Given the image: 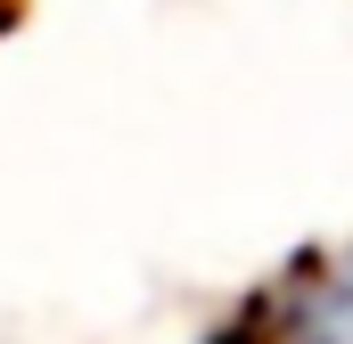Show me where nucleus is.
<instances>
[{
  "instance_id": "1",
  "label": "nucleus",
  "mask_w": 353,
  "mask_h": 344,
  "mask_svg": "<svg viewBox=\"0 0 353 344\" xmlns=\"http://www.w3.org/2000/svg\"><path fill=\"white\" fill-rule=\"evenodd\" d=\"M263 344H353V246L304 255L263 303H255Z\"/></svg>"
},
{
  "instance_id": "2",
  "label": "nucleus",
  "mask_w": 353,
  "mask_h": 344,
  "mask_svg": "<svg viewBox=\"0 0 353 344\" xmlns=\"http://www.w3.org/2000/svg\"><path fill=\"white\" fill-rule=\"evenodd\" d=\"M214 344H263V328H255V312H247L239 328H222V336H214Z\"/></svg>"
}]
</instances>
